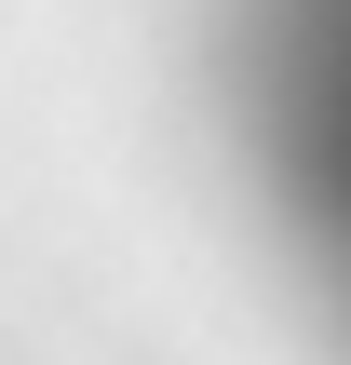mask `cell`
Returning a JSON list of instances; mask_svg holds the SVG:
<instances>
[{
    "label": "cell",
    "mask_w": 351,
    "mask_h": 365,
    "mask_svg": "<svg viewBox=\"0 0 351 365\" xmlns=\"http://www.w3.org/2000/svg\"><path fill=\"white\" fill-rule=\"evenodd\" d=\"M216 149L257 271L351 352V0H216Z\"/></svg>",
    "instance_id": "6da1fadb"
}]
</instances>
